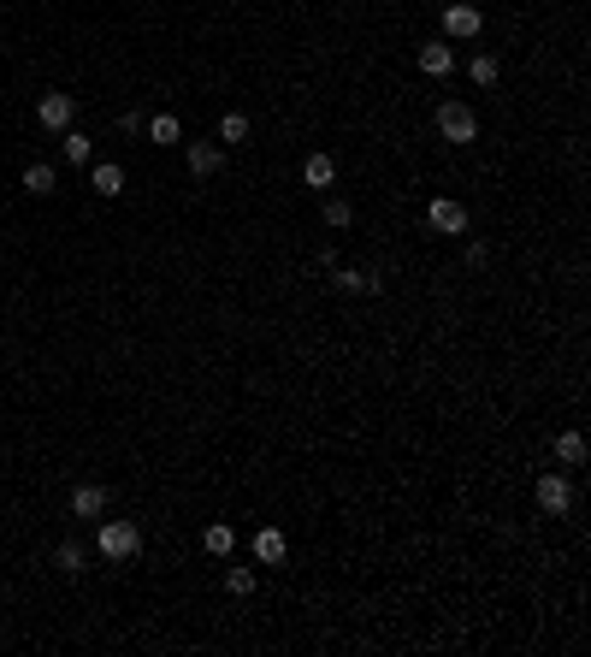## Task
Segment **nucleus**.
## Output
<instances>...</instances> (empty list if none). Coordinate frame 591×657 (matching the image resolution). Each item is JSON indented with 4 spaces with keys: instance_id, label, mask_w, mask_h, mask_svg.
Instances as JSON below:
<instances>
[{
    "instance_id": "nucleus-18",
    "label": "nucleus",
    "mask_w": 591,
    "mask_h": 657,
    "mask_svg": "<svg viewBox=\"0 0 591 657\" xmlns=\"http://www.w3.org/2000/svg\"><path fill=\"white\" fill-rule=\"evenodd\" d=\"M54 563H59V574H84V545H77V539H59Z\"/></svg>"
},
{
    "instance_id": "nucleus-13",
    "label": "nucleus",
    "mask_w": 591,
    "mask_h": 657,
    "mask_svg": "<svg viewBox=\"0 0 591 657\" xmlns=\"http://www.w3.org/2000/svg\"><path fill=\"white\" fill-rule=\"evenodd\" d=\"M89 190H95V196H125V166L101 160V166L89 172Z\"/></svg>"
},
{
    "instance_id": "nucleus-3",
    "label": "nucleus",
    "mask_w": 591,
    "mask_h": 657,
    "mask_svg": "<svg viewBox=\"0 0 591 657\" xmlns=\"http://www.w3.org/2000/svg\"><path fill=\"white\" fill-rule=\"evenodd\" d=\"M538 510L568 515L574 510V480H568V474H538Z\"/></svg>"
},
{
    "instance_id": "nucleus-2",
    "label": "nucleus",
    "mask_w": 591,
    "mask_h": 657,
    "mask_svg": "<svg viewBox=\"0 0 591 657\" xmlns=\"http://www.w3.org/2000/svg\"><path fill=\"white\" fill-rule=\"evenodd\" d=\"M437 130H444V143H473L479 119H473L467 101H444V107H437Z\"/></svg>"
},
{
    "instance_id": "nucleus-7",
    "label": "nucleus",
    "mask_w": 591,
    "mask_h": 657,
    "mask_svg": "<svg viewBox=\"0 0 591 657\" xmlns=\"http://www.w3.org/2000/svg\"><path fill=\"white\" fill-rule=\"evenodd\" d=\"M479 24H485V18H479V6H467V0H462V6H444V30L462 36V42H467V36H479Z\"/></svg>"
},
{
    "instance_id": "nucleus-19",
    "label": "nucleus",
    "mask_w": 591,
    "mask_h": 657,
    "mask_svg": "<svg viewBox=\"0 0 591 657\" xmlns=\"http://www.w3.org/2000/svg\"><path fill=\"white\" fill-rule=\"evenodd\" d=\"M148 137H154V143H160V148H172V143H183V137H178V119H172V113H160V119H148Z\"/></svg>"
},
{
    "instance_id": "nucleus-22",
    "label": "nucleus",
    "mask_w": 591,
    "mask_h": 657,
    "mask_svg": "<svg viewBox=\"0 0 591 657\" xmlns=\"http://www.w3.org/2000/svg\"><path fill=\"white\" fill-rule=\"evenodd\" d=\"M225 592L249 599V592H254V569H225Z\"/></svg>"
},
{
    "instance_id": "nucleus-23",
    "label": "nucleus",
    "mask_w": 591,
    "mask_h": 657,
    "mask_svg": "<svg viewBox=\"0 0 591 657\" xmlns=\"http://www.w3.org/2000/svg\"><path fill=\"white\" fill-rule=\"evenodd\" d=\"M119 130H125V137H137V130H142V113H137V107H130V113H119Z\"/></svg>"
},
{
    "instance_id": "nucleus-9",
    "label": "nucleus",
    "mask_w": 591,
    "mask_h": 657,
    "mask_svg": "<svg viewBox=\"0 0 591 657\" xmlns=\"http://www.w3.org/2000/svg\"><path fill=\"white\" fill-rule=\"evenodd\" d=\"M556 462L562 468H586V432H574V427L556 432Z\"/></svg>"
},
{
    "instance_id": "nucleus-11",
    "label": "nucleus",
    "mask_w": 591,
    "mask_h": 657,
    "mask_svg": "<svg viewBox=\"0 0 591 657\" xmlns=\"http://www.w3.org/2000/svg\"><path fill=\"white\" fill-rule=\"evenodd\" d=\"M101 510H107V486H77L71 492V515H77V521H95Z\"/></svg>"
},
{
    "instance_id": "nucleus-4",
    "label": "nucleus",
    "mask_w": 591,
    "mask_h": 657,
    "mask_svg": "<svg viewBox=\"0 0 591 657\" xmlns=\"http://www.w3.org/2000/svg\"><path fill=\"white\" fill-rule=\"evenodd\" d=\"M71 113H77V101L59 95V89H48V95L36 101V125H48V130H71Z\"/></svg>"
},
{
    "instance_id": "nucleus-21",
    "label": "nucleus",
    "mask_w": 591,
    "mask_h": 657,
    "mask_svg": "<svg viewBox=\"0 0 591 657\" xmlns=\"http://www.w3.org/2000/svg\"><path fill=\"white\" fill-rule=\"evenodd\" d=\"M320 214H325V226H331V231H343V226H349V201H343V196H331V201H325V208H320Z\"/></svg>"
},
{
    "instance_id": "nucleus-12",
    "label": "nucleus",
    "mask_w": 591,
    "mask_h": 657,
    "mask_svg": "<svg viewBox=\"0 0 591 657\" xmlns=\"http://www.w3.org/2000/svg\"><path fill=\"white\" fill-rule=\"evenodd\" d=\"M414 59H420V72H426V77H444V72L455 66V48H450V42H426Z\"/></svg>"
},
{
    "instance_id": "nucleus-5",
    "label": "nucleus",
    "mask_w": 591,
    "mask_h": 657,
    "mask_svg": "<svg viewBox=\"0 0 591 657\" xmlns=\"http://www.w3.org/2000/svg\"><path fill=\"white\" fill-rule=\"evenodd\" d=\"M426 219H432V231H444V237H455V231H467V208L455 196H437L432 208H426Z\"/></svg>"
},
{
    "instance_id": "nucleus-1",
    "label": "nucleus",
    "mask_w": 591,
    "mask_h": 657,
    "mask_svg": "<svg viewBox=\"0 0 591 657\" xmlns=\"http://www.w3.org/2000/svg\"><path fill=\"white\" fill-rule=\"evenodd\" d=\"M101 557H107V563H130V557H137V551H142V528H137V521H101Z\"/></svg>"
},
{
    "instance_id": "nucleus-8",
    "label": "nucleus",
    "mask_w": 591,
    "mask_h": 657,
    "mask_svg": "<svg viewBox=\"0 0 591 657\" xmlns=\"http://www.w3.org/2000/svg\"><path fill=\"white\" fill-rule=\"evenodd\" d=\"M183 160H190V172H196V178H213V172H219V160H225V148H219V143H190V148H183Z\"/></svg>"
},
{
    "instance_id": "nucleus-10",
    "label": "nucleus",
    "mask_w": 591,
    "mask_h": 657,
    "mask_svg": "<svg viewBox=\"0 0 591 657\" xmlns=\"http://www.w3.org/2000/svg\"><path fill=\"white\" fill-rule=\"evenodd\" d=\"M331 178H338V160L331 155H308L302 160V184L308 190H331Z\"/></svg>"
},
{
    "instance_id": "nucleus-20",
    "label": "nucleus",
    "mask_w": 591,
    "mask_h": 657,
    "mask_svg": "<svg viewBox=\"0 0 591 657\" xmlns=\"http://www.w3.org/2000/svg\"><path fill=\"white\" fill-rule=\"evenodd\" d=\"M219 143H249V119L225 113V119H219Z\"/></svg>"
},
{
    "instance_id": "nucleus-17",
    "label": "nucleus",
    "mask_w": 591,
    "mask_h": 657,
    "mask_svg": "<svg viewBox=\"0 0 591 657\" xmlns=\"http://www.w3.org/2000/svg\"><path fill=\"white\" fill-rule=\"evenodd\" d=\"M24 190H30V196H48V190H54V166H48V160L24 166Z\"/></svg>"
},
{
    "instance_id": "nucleus-16",
    "label": "nucleus",
    "mask_w": 591,
    "mask_h": 657,
    "mask_svg": "<svg viewBox=\"0 0 591 657\" xmlns=\"http://www.w3.org/2000/svg\"><path fill=\"white\" fill-rule=\"evenodd\" d=\"M467 77H473L479 89H491L497 77H503V66H497V54H473V66H467Z\"/></svg>"
},
{
    "instance_id": "nucleus-14",
    "label": "nucleus",
    "mask_w": 591,
    "mask_h": 657,
    "mask_svg": "<svg viewBox=\"0 0 591 657\" xmlns=\"http://www.w3.org/2000/svg\"><path fill=\"white\" fill-rule=\"evenodd\" d=\"M59 155H66L71 166H89V155H95V143H89L84 130H66V137H59Z\"/></svg>"
},
{
    "instance_id": "nucleus-6",
    "label": "nucleus",
    "mask_w": 591,
    "mask_h": 657,
    "mask_svg": "<svg viewBox=\"0 0 591 657\" xmlns=\"http://www.w3.org/2000/svg\"><path fill=\"white\" fill-rule=\"evenodd\" d=\"M254 557L278 569V563L290 557V539H284V528H260V533H254Z\"/></svg>"
},
{
    "instance_id": "nucleus-15",
    "label": "nucleus",
    "mask_w": 591,
    "mask_h": 657,
    "mask_svg": "<svg viewBox=\"0 0 591 657\" xmlns=\"http://www.w3.org/2000/svg\"><path fill=\"white\" fill-rule=\"evenodd\" d=\"M201 545H207L213 557H231V551H237V533H231V521H213V528L201 533Z\"/></svg>"
}]
</instances>
